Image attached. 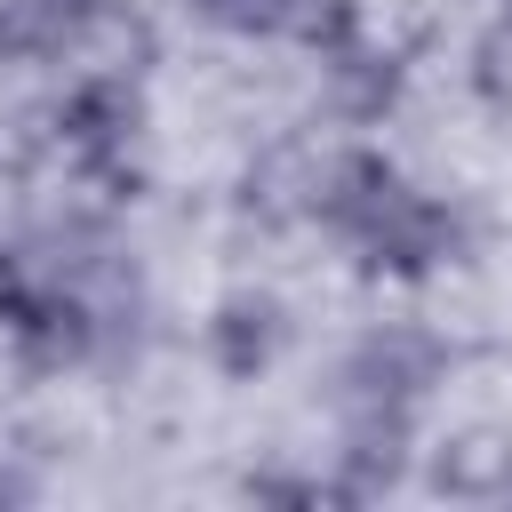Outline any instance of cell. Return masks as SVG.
I'll use <instances>...</instances> for the list:
<instances>
[{
	"label": "cell",
	"instance_id": "cell-1",
	"mask_svg": "<svg viewBox=\"0 0 512 512\" xmlns=\"http://www.w3.org/2000/svg\"><path fill=\"white\" fill-rule=\"evenodd\" d=\"M136 144H144V96L120 72H80L56 104V160L96 184V192H128L136 184Z\"/></svg>",
	"mask_w": 512,
	"mask_h": 512
},
{
	"label": "cell",
	"instance_id": "cell-9",
	"mask_svg": "<svg viewBox=\"0 0 512 512\" xmlns=\"http://www.w3.org/2000/svg\"><path fill=\"white\" fill-rule=\"evenodd\" d=\"M360 0H296L288 8V40H304L312 56H336V48H352L360 40Z\"/></svg>",
	"mask_w": 512,
	"mask_h": 512
},
{
	"label": "cell",
	"instance_id": "cell-5",
	"mask_svg": "<svg viewBox=\"0 0 512 512\" xmlns=\"http://www.w3.org/2000/svg\"><path fill=\"white\" fill-rule=\"evenodd\" d=\"M72 64H80V72H120V80H136V72L152 64V24H144L136 8H120V0H88V8H80V32H72Z\"/></svg>",
	"mask_w": 512,
	"mask_h": 512
},
{
	"label": "cell",
	"instance_id": "cell-4",
	"mask_svg": "<svg viewBox=\"0 0 512 512\" xmlns=\"http://www.w3.org/2000/svg\"><path fill=\"white\" fill-rule=\"evenodd\" d=\"M280 344H288V312H280L272 296H256V288L224 296L216 320H208V352H216L224 376H256V368H272Z\"/></svg>",
	"mask_w": 512,
	"mask_h": 512
},
{
	"label": "cell",
	"instance_id": "cell-6",
	"mask_svg": "<svg viewBox=\"0 0 512 512\" xmlns=\"http://www.w3.org/2000/svg\"><path fill=\"white\" fill-rule=\"evenodd\" d=\"M88 0H0V64H56L72 56Z\"/></svg>",
	"mask_w": 512,
	"mask_h": 512
},
{
	"label": "cell",
	"instance_id": "cell-3",
	"mask_svg": "<svg viewBox=\"0 0 512 512\" xmlns=\"http://www.w3.org/2000/svg\"><path fill=\"white\" fill-rule=\"evenodd\" d=\"M432 384H440V344H432L424 328H376V336H360L352 360H344V408L408 416Z\"/></svg>",
	"mask_w": 512,
	"mask_h": 512
},
{
	"label": "cell",
	"instance_id": "cell-8",
	"mask_svg": "<svg viewBox=\"0 0 512 512\" xmlns=\"http://www.w3.org/2000/svg\"><path fill=\"white\" fill-rule=\"evenodd\" d=\"M40 168H56V104L0 120V176H40Z\"/></svg>",
	"mask_w": 512,
	"mask_h": 512
},
{
	"label": "cell",
	"instance_id": "cell-7",
	"mask_svg": "<svg viewBox=\"0 0 512 512\" xmlns=\"http://www.w3.org/2000/svg\"><path fill=\"white\" fill-rule=\"evenodd\" d=\"M432 480H440L448 496H512V440H496V432H464V440L440 448Z\"/></svg>",
	"mask_w": 512,
	"mask_h": 512
},
{
	"label": "cell",
	"instance_id": "cell-10",
	"mask_svg": "<svg viewBox=\"0 0 512 512\" xmlns=\"http://www.w3.org/2000/svg\"><path fill=\"white\" fill-rule=\"evenodd\" d=\"M328 72L344 80V96H352V112H376V104H392V88H400V72H392V56H368L360 40H352V48H336V56H328Z\"/></svg>",
	"mask_w": 512,
	"mask_h": 512
},
{
	"label": "cell",
	"instance_id": "cell-2",
	"mask_svg": "<svg viewBox=\"0 0 512 512\" xmlns=\"http://www.w3.org/2000/svg\"><path fill=\"white\" fill-rule=\"evenodd\" d=\"M344 240L360 248L368 272H384V280H424V272L456 248V224H448V208H440L432 192L400 184V168H392V176L368 192V208L344 224Z\"/></svg>",
	"mask_w": 512,
	"mask_h": 512
},
{
	"label": "cell",
	"instance_id": "cell-12",
	"mask_svg": "<svg viewBox=\"0 0 512 512\" xmlns=\"http://www.w3.org/2000/svg\"><path fill=\"white\" fill-rule=\"evenodd\" d=\"M472 80H480L496 104H512V16H504L480 48H472Z\"/></svg>",
	"mask_w": 512,
	"mask_h": 512
},
{
	"label": "cell",
	"instance_id": "cell-11",
	"mask_svg": "<svg viewBox=\"0 0 512 512\" xmlns=\"http://www.w3.org/2000/svg\"><path fill=\"white\" fill-rule=\"evenodd\" d=\"M288 8H296V0H200V16L224 24V32H240V40H272V32H288Z\"/></svg>",
	"mask_w": 512,
	"mask_h": 512
}]
</instances>
